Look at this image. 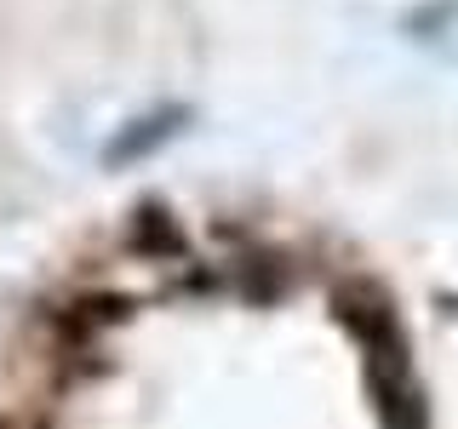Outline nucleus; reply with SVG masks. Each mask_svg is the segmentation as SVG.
Masks as SVG:
<instances>
[]
</instances>
